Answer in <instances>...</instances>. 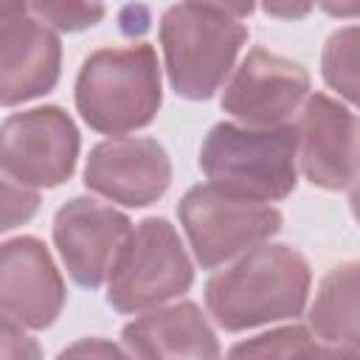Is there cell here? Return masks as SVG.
Instances as JSON below:
<instances>
[{"label": "cell", "instance_id": "obj_20", "mask_svg": "<svg viewBox=\"0 0 360 360\" xmlns=\"http://www.w3.org/2000/svg\"><path fill=\"white\" fill-rule=\"evenodd\" d=\"M127 354H129L127 349H118L115 343H107L104 338H87L59 352V357H127Z\"/></svg>", "mask_w": 360, "mask_h": 360}, {"label": "cell", "instance_id": "obj_21", "mask_svg": "<svg viewBox=\"0 0 360 360\" xmlns=\"http://www.w3.org/2000/svg\"><path fill=\"white\" fill-rule=\"evenodd\" d=\"M259 3L262 11L276 20H304L315 6V0H259Z\"/></svg>", "mask_w": 360, "mask_h": 360}, {"label": "cell", "instance_id": "obj_15", "mask_svg": "<svg viewBox=\"0 0 360 360\" xmlns=\"http://www.w3.org/2000/svg\"><path fill=\"white\" fill-rule=\"evenodd\" d=\"M309 329L340 357L360 354V262L332 267L315 290Z\"/></svg>", "mask_w": 360, "mask_h": 360}, {"label": "cell", "instance_id": "obj_9", "mask_svg": "<svg viewBox=\"0 0 360 360\" xmlns=\"http://www.w3.org/2000/svg\"><path fill=\"white\" fill-rule=\"evenodd\" d=\"M62 73L56 31L28 17L22 0H0V101L17 107L51 93Z\"/></svg>", "mask_w": 360, "mask_h": 360}, {"label": "cell", "instance_id": "obj_7", "mask_svg": "<svg viewBox=\"0 0 360 360\" xmlns=\"http://www.w3.org/2000/svg\"><path fill=\"white\" fill-rule=\"evenodd\" d=\"M79 146V129L62 107L11 112L0 127L3 177L31 188H56L73 177Z\"/></svg>", "mask_w": 360, "mask_h": 360}, {"label": "cell", "instance_id": "obj_4", "mask_svg": "<svg viewBox=\"0 0 360 360\" xmlns=\"http://www.w3.org/2000/svg\"><path fill=\"white\" fill-rule=\"evenodd\" d=\"M248 28L222 11L177 3L160 17V48L172 90L186 101H208L233 70Z\"/></svg>", "mask_w": 360, "mask_h": 360}, {"label": "cell", "instance_id": "obj_14", "mask_svg": "<svg viewBox=\"0 0 360 360\" xmlns=\"http://www.w3.org/2000/svg\"><path fill=\"white\" fill-rule=\"evenodd\" d=\"M121 340L132 357H143V360H163V357L205 360L222 354L208 318L191 301L155 307L152 312L129 321L121 329Z\"/></svg>", "mask_w": 360, "mask_h": 360}, {"label": "cell", "instance_id": "obj_6", "mask_svg": "<svg viewBox=\"0 0 360 360\" xmlns=\"http://www.w3.org/2000/svg\"><path fill=\"white\" fill-rule=\"evenodd\" d=\"M180 225L202 270H214L281 231V211L270 202L233 197L211 183L191 186L177 202Z\"/></svg>", "mask_w": 360, "mask_h": 360}, {"label": "cell", "instance_id": "obj_1", "mask_svg": "<svg viewBox=\"0 0 360 360\" xmlns=\"http://www.w3.org/2000/svg\"><path fill=\"white\" fill-rule=\"evenodd\" d=\"M312 284L309 262L290 245H256L205 284V307L225 332L298 318Z\"/></svg>", "mask_w": 360, "mask_h": 360}, {"label": "cell", "instance_id": "obj_13", "mask_svg": "<svg viewBox=\"0 0 360 360\" xmlns=\"http://www.w3.org/2000/svg\"><path fill=\"white\" fill-rule=\"evenodd\" d=\"M65 281L45 242L6 239L0 250V312L25 329H48L65 307Z\"/></svg>", "mask_w": 360, "mask_h": 360}, {"label": "cell", "instance_id": "obj_11", "mask_svg": "<svg viewBox=\"0 0 360 360\" xmlns=\"http://www.w3.org/2000/svg\"><path fill=\"white\" fill-rule=\"evenodd\" d=\"M298 163L304 177L323 188H349L360 174V115L326 93H309L298 115Z\"/></svg>", "mask_w": 360, "mask_h": 360}, {"label": "cell", "instance_id": "obj_18", "mask_svg": "<svg viewBox=\"0 0 360 360\" xmlns=\"http://www.w3.org/2000/svg\"><path fill=\"white\" fill-rule=\"evenodd\" d=\"M28 8L56 31L76 34L98 25L107 14L104 0H28Z\"/></svg>", "mask_w": 360, "mask_h": 360}, {"label": "cell", "instance_id": "obj_3", "mask_svg": "<svg viewBox=\"0 0 360 360\" xmlns=\"http://www.w3.org/2000/svg\"><path fill=\"white\" fill-rule=\"evenodd\" d=\"M82 121L101 135H127L155 121L163 87L152 45L93 51L76 76L73 90Z\"/></svg>", "mask_w": 360, "mask_h": 360}, {"label": "cell", "instance_id": "obj_17", "mask_svg": "<svg viewBox=\"0 0 360 360\" xmlns=\"http://www.w3.org/2000/svg\"><path fill=\"white\" fill-rule=\"evenodd\" d=\"M228 354L233 357H298V354H326V357H340L332 346H326L323 340L315 338V332H309L307 326H281V329H273V332H264V335H256L250 340H242L236 343Z\"/></svg>", "mask_w": 360, "mask_h": 360}, {"label": "cell", "instance_id": "obj_19", "mask_svg": "<svg viewBox=\"0 0 360 360\" xmlns=\"http://www.w3.org/2000/svg\"><path fill=\"white\" fill-rule=\"evenodd\" d=\"M39 208V194L31 186H22L11 177H3V225L0 231H14L28 222Z\"/></svg>", "mask_w": 360, "mask_h": 360}, {"label": "cell", "instance_id": "obj_23", "mask_svg": "<svg viewBox=\"0 0 360 360\" xmlns=\"http://www.w3.org/2000/svg\"><path fill=\"white\" fill-rule=\"evenodd\" d=\"M323 14L335 20H357L360 17V0H315Z\"/></svg>", "mask_w": 360, "mask_h": 360}, {"label": "cell", "instance_id": "obj_16", "mask_svg": "<svg viewBox=\"0 0 360 360\" xmlns=\"http://www.w3.org/2000/svg\"><path fill=\"white\" fill-rule=\"evenodd\" d=\"M321 76L329 90L360 110V25L329 34L321 51Z\"/></svg>", "mask_w": 360, "mask_h": 360}, {"label": "cell", "instance_id": "obj_2", "mask_svg": "<svg viewBox=\"0 0 360 360\" xmlns=\"http://www.w3.org/2000/svg\"><path fill=\"white\" fill-rule=\"evenodd\" d=\"M200 169L211 186L233 197L278 202L298 183V129L219 121L202 138Z\"/></svg>", "mask_w": 360, "mask_h": 360}, {"label": "cell", "instance_id": "obj_22", "mask_svg": "<svg viewBox=\"0 0 360 360\" xmlns=\"http://www.w3.org/2000/svg\"><path fill=\"white\" fill-rule=\"evenodd\" d=\"M186 3L214 8V11H222V14L236 17V20L250 17V14H253V8H256V0H186Z\"/></svg>", "mask_w": 360, "mask_h": 360}, {"label": "cell", "instance_id": "obj_12", "mask_svg": "<svg viewBox=\"0 0 360 360\" xmlns=\"http://www.w3.org/2000/svg\"><path fill=\"white\" fill-rule=\"evenodd\" d=\"M84 186L115 205L146 208L169 191L172 160L155 138L112 135L90 149Z\"/></svg>", "mask_w": 360, "mask_h": 360}, {"label": "cell", "instance_id": "obj_5", "mask_svg": "<svg viewBox=\"0 0 360 360\" xmlns=\"http://www.w3.org/2000/svg\"><path fill=\"white\" fill-rule=\"evenodd\" d=\"M194 284V264L174 225L163 217L141 219L124 239L107 276V304L132 315L180 298Z\"/></svg>", "mask_w": 360, "mask_h": 360}, {"label": "cell", "instance_id": "obj_8", "mask_svg": "<svg viewBox=\"0 0 360 360\" xmlns=\"http://www.w3.org/2000/svg\"><path fill=\"white\" fill-rule=\"evenodd\" d=\"M309 98V73L267 48H250L222 90V110L248 127H281Z\"/></svg>", "mask_w": 360, "mask_h": 360}, {"label": "cell", "instance_id": "obj_10", "mask_svg": "<svg viewBox=\"0 0 360 360\" xmlns=\"http://www.w3.org/2000/svg\"><path fill=\"white\" fill-rule=\"evenodd\" d=\"M129 231L132 222L124 211L93 197H73L53 217V245L68 276L84 290L107 281Z\"/></svg>", "mask_w": 360, "mask_h": 360}, {"label": "cell", "instance_id": "obj_24", "mask_svg": "<svg viewBox=\"0 0 360 360\" xmlns=\"http://www.w3.org/2000/svg\"><path fill=\"white\" fill-rule=\"evenodd\" d=\"M349 208H352V217H354L357 225H360V174H357V180H354L352 188H349Z\"/></svg>", "mask_w": 360, "mask_h": 360}]
</instances>
